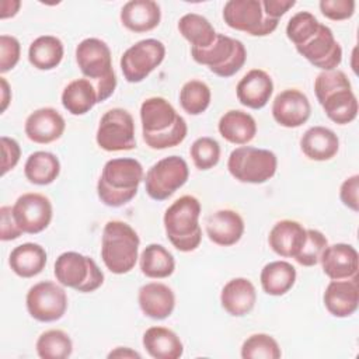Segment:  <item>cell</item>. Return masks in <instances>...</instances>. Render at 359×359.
Masks as SVG:
<instances>
[{"mask_svg": "<svg viewBox=\"0 0 359 359\" xmlns=\"http://www.w3.org/2000/svg\"><path fill=\"white\" fill-rule=\"evenodd\" d=\"M98 104L95 86L88 79H76L62 91V105L72 115H84Z\"/></svg>", "mask_w": 359, "mask_h": 359, "instance_id": "4dcf8cb0", "label": "cell"}, {"mask_svg": "<svg viewBox=\"0 0 359 359\" xmlns=\"http://www.w3.org/2000/svg\"><path fill=\"white\" fill-rule=\"evenodd\" d=\"M13 217L22 233L38 234L52 222L53 208L48 196L38 192H27L13 205Z\"/></svg>", "mask_w": 359, "mask_h": 359, "instance_id": "9a60e30c", "label": "cell"}, {"mask_svg": "<svg viewBox=\"0 0 359 359\" xmlns=\"http://www.w3.org/2000/svg\"><path fill=\"white\" fill-rule=\"evenodd\" d=\"M273 93L272 77L262 69H251L247 72L236 87L237 100L247 108H264Z\"/></svg>", "mask_w": 359, "mask_h": 359, "instance_id": "ffe728a7", "label": "cell"}, {"mask_svg": "<svg viewBox=\"0 0 359 359\" xmlns=\"http://www.w3.org/2000/svg\"><path fill=\"white\" fill-rule=\"evenodd\" d=\"M48 255L42 245L36 243H24L13 248L8 257L11 271L20 278H34L39 275L46 265Z\"/></svg>", "mask_w": 359, "mask_h": 359, "instance_id": "f546056e", "label": "cell"}, {"mask_svg": "<svg viewBox=\"0 0 359 359\" xmlns=\"http://www.w3.org/2000/svg\"><path fill=\"white\" fill-rule=\"evenodd\" d=\"M143 180V165L136 158H111L102 167L97 182V195L105 206L119 208L136 196Z\"/></svg>", "mask_w": 359, "mask_h": 359, "instance_id": "7a4b0ae2", "label": "cell"}, {"mask_svg": "<svg viewBox=\"0 0 359 359\" xmlns=\"http://www.w3.org/2000/svg\"><path fill=\"white\" fill-rule=\"evenodd\" d=\"M165 57V46L161 41L147 38L129 46L121 56V70L128 83L143 81Z\"/></svg>", "mask_w": 359, "mask_h": 359, "instance_id": "4fadbf2b", "label": "cell"}, {"mask_svg": "<svg viewBox=\"0 0 359 359\" xmlns=\"http://www.w3.org/2000/svg\"><path fill=\"white\" fill-rule=\"evenodd\" d=\"M201 209V202L192 195L180 196L165 209L163 223L167 238L181 252L196 250L202 241Z\"/></svg>", "mask_w": 359, "mask_h": 359, "instance_id": "277c9868", "label": "cell"}, {"mask_svg": "<svg viewBox=\"0 0 359 359\" xmlns=\"http://www.w3.org/2000/svg\"><path fill=\"white\" fill-rule=\"evenodd\" d=\"M300 149L310 160L327 161L337 156L339 150V139L330 128L311 126L303 133Z\"/></svg>", "mask_w": 359, "mask_h": 359, "instance_id": "4316f807", "label": "cell"}, {"mask_svg": "<svg viewBox=\"0 0 359 359\" xmlns=\"http://www.w3.org/2000/svg\"><path fill=\"white\" fill-rule=\"evenodd\" d=\"M280 356V346L269 334H252L241 345L243 359H279Z\"/></svg>", "mask_w": 359, "mask_h": 359, "instance_id": "f35d334b", "label": "cell"}, {"mask_svg": "<svg viewBox=\"0 0 359 359\" xmlns=\"http://www.w3.org/2000/svg\"><path fill=\"white\" fill-rule=\"evenodd\" d=\"M296 50L323 72L335 70L342 60V48L331 28L324 24H320L317 32L307 42L297 46Z\"/></svg>", "mask_w": 359, "mask_h": 359, "instance_id": "2e32d148", "label": "cell"}, {"mask_svg": "<svg viewBox=\"0 0 359 359\" xmlns=\"http://www.w3.org/2000/svg\"><path fill=\"white\" fill-rule=\"evenodd\" d=\"M212 93L209 86L201 80H189L180 90L181 108L189 115H201L210 105Z\"/></svg>", "mask_w": 359, "mask_h": 359, "instance_id": "74e56055", "label": "cell"}, {"mask_svg": "<svg viewBox=\"0 0 359 359\" xmlns=\"http://www.w3.org/2000/svg\"><path fill=\"white\" fill-rule=\"evenodd\" d=\"M21 56V45L13 35H0V73L14 69Z\"/></svg>", "mask_w": 359, "mask_h": 359, "instance_id": "7bdbcfd3", "label": "cell"}, {"mask_svg": "<svg viewBox=\"0 0 359 359\" xmlns=\"http://www.w3.org/2000/svg\"><path fill=\"white\" fill-rule=\"evenodd\" d=\"M358 191H359V175L358 174H353V175L348 177L339 188L341 202L353 212L359 210Z\"/></svg>", "mask_w": 359, "mask_h": 359, "instance_id": "7dc6e473", "label": "cell"}, {"mask_svg": "<svg viewBox=\"0 0 359 359\" xmlns=\"http://www.w3.org/2000/svg\"><path fill=\"white\" fill-rule=\"evenodd\" d=\"M323 302L334 317L345 318L352 316L359 304L358 278L331 280L324 290Z\"/></svg>", "mask_w": 359, "mask_h": 359, "instance_id": "44dd1931", "label": "cell"}, {"mask_svg": "<svg viewBox=\"0 0 359 359\" xmlns=\"http://www.w3.org/2000/svg\"><path fill=\"white\" fill-rule=\"evenodd\" d=\"M189 177L187 161L180 156H168L154 163L146 172L144 189L154 201L168 199Z\"/></svg>", "mask_w": 359, "mask_h": 359, "instance_id": "8fae6325", "label": "cell"}, {"mask_svg": "<svg viewBox=\"0 0 359 359\" xmlns=\"http://www.w3.org/2000/svg\"><path fill=\"white\" fill-rule=\"evenodd\" d=\"M244 220L238 212L220 209L206 220V234L209 240L222 247H230L240 241L244 234Z\"/></svg>", "mask_w": 359, "mask_h": 359, "instance_id": "7402d4cb", "label": "cell"}, {"mask_svg": "<svg viewBox=\"0 0 359 359\" xmlns=\"http://www.w3.org/2000/svg\"><path fill=\"white\" fill-rule=\"evenodd\" d=\"M192 59L223 79L234 76L247 60V50L241 41L216 34L213 43L205 49L191 48Z\"/></svg>", "mask_w": 359, "mask_h": 359, "instance_id": "52a82bcc", "label": "cell"}, {"mask_svg": "<svg viewBox=\"0 0 359 359\" xmlns=\"http://www.w3.org/2000/svg\"><path fill=\"white\" fill-rule=\"evenodd\" d=\"M306 241V229L296 220H279L269 231L271 250L283 258H296Z\"/></svg>", "mask_w": 359, "mask_h": 359, "instance_id": "cb8c5ba5", "label": "cell"}, {"mask_svg": "<svg viewBox=\"0 0 359 359\" xmlns=\"http://www.w3.org/2000/svg\"><path fill=\"white\" fill-rule=\"evenodd\" d=\"M220 136L233 144H247L257 135V122L248 112L230 109L224 112L217 123Z\"/></svg>", "mask_w": 359, "mask_h": 359, "instance_id": "83f0119b", "label": "cell"}, {"mask_svg": "<svg viewBox=\"0 0 359 359\" xmlns=\"http://www.w3.org/2000/svg\"><path fill=\"white\" fill-rule=\"evenodd\" d=\"M178 31L192 45L191 48L196 49L210 46L217 34L209 20L196 13L182 15L178 21Z\"/></svg>", "mask_w": 359, "mask_h": 359, "instance_id": "d590c367", "label": "cell"}, {"mask_svg": "<svg viewBox=\"0 0 359 359\" xmlns=\"http://www.w3.org/2000/svg\"><path fill=\"white\" fill-rule=\"evenodd\" d=\"M137 302L142 313L153 320L170 317L175 309V294L172 289L160 282L143 285L137 293Z\"/></svg>", "mask_w": 359, "mask_h": 359, "instance_id": "603a6c76", "label": "cell"}, {"mask_svg": "<svg viewBox=\"0 0 359 359\" xmlns=\"http://www.w3.org/2000/svg\"><path fill=\"white\" fill-rule=\"evenodd\" d=\"M320 264L323 266V272L331 280L352 279L358 275V251L353 245L345 243L327 245L321 254Z\"/></svg>", "mask_w": 359, "mask_h": 359, "instance_id": "d6986e66", "label": "cell"}, {"mask_svg": "<svg viewBox=\"0 0 359 359\" xmlns=\"http://www.w3.org/2000/svg\"><path fill=\"white\" fill-rule=\"evenodd\" d=\"M25 304L34 320L52 323L65 316L67 310V294L60 285L52 280H42L29 287Z\"/></svg>", "mask_w": 359, "mask_h": 359, "instance_id": "5bb4252c", "label": "cell"}, {"mask_svg": "<svg viewBox=\"0 0 359 359\" xmlns=\"http://www.w3.org/2000/svg\"><path fill=\"white\" fill-rule=\"evenodd\" d=\"M318 6L321 14L328 20L342 21L353 15L356 3L353 0H321Z\"/></svg>", "mask_w": 359, "mask_h": 359, "instance_id": "ee69618b", "label": "cell"}, {"mask_svg": "<svg viewBox=\"0 0 359 359\" xmlns=\"http://www.w3.org/2000/svg\"><path fill=\"white\" fill-rule=\"evenodd\" d=\"M296 268L287 261H272L261 271L262 290L269 296L286 294L296 282Z\"/></svg>", "mask_w": 359, "mask_h": 359, "instance_id": "1f68e13d", "label": "cell"}, {"mask_svg": "<svg viewBox=\"0 0 359 359\" xmlns=\"http://www.w3.org/2000/svg\"><path fill=\"white\" fill-rule=\"evenodd\" d=\"M22 236V231L17 226L13 217L11 206H1L0 208V240L1 241H11Z\"/></svg>", "mask_w": 359, "mask_h": 359, "instance_id": "bcb514c9", "label": "cell"}, {"mask_svg": "<svg viewBox=\"0 0 359 359\" xmlns=\"http://www.w3.org/2000/svg\"><path fill=\"white\" fill-rule=\"evenodd\" d=\"M108 358H140V353L128 346H118L108 353Z\"/></svg>", "mask_w": 359, "mask_h": 359, "instance_id": "816d5d0a", "label": "cell"}, {"mask_svg": "<svg viewBox=\"0 0 359 359\" xmlns=\"http://www.w3.org/2000/svg\"><path fill=\"white\" fill-rule=\"evenodd\" d=\"M1 175H6L10 170H13L21 157V147L18 142L13 137L1 136Z\"/></svg>", "mask_w": 359, "mask_h": 359, "instance_id": "f6af8a7d", "label": "cell"}, {"mask_svg": "<svg viewBox=\"0 0 359 359\" xmlns=\"http://www.w3.org/2000/svg\"><path fill=\"white\" fill-rule=\"evenodd\" d=\"M24 174L31 184L49 185L60 174V161L50 151H34L25 161Z\"/></svg>", "mask_w": 359, "mask_h": 359, "instance_id": "836d02e7", "label": "cell"}, {"mask_svg": "<svg viewBox=\"0 0 359 359\" xmlns=\"http://www.w3.org/2000/svg\"><path fill=\"white\" fill-rule=\"evenodd\" d=\"M97 144L105 151H126L136 147L135 121L123 108L108 109L100 119Z\"/></svg>", "mask_w": 359, "mask_h": 359, "instance_id": "7c38bea8", "label": "cell"}, {"mask_svg": "<svg viewBox=\"0 0 359 359\" xmlns=\"http://www.w3.org/2000/svg\"><path fill=\"white\" fill-rule=\"evenodd\" d=\"M189 154L194 165L201 171H206L217 165L220 160V144L213 137L202 136L191 144Z\"/></svg>", "mask_w": 359, "mask_h": 359, "instance_id": "ab89813d", "label": "cell"}, {"mask_svg": "<svg viewBox=\"0 0 359 359\" xmlns=\"http://www.w3.org/2000/svg\"><path fill=\"white\" fill-rule=\"evenodd\" d=\"M261 3L265 14L273 20H279L296 4L294 0H264Z\"/></svg>", "mask_w": 359, "mask_h": 359, "instance_id": "c3c4849f", "label": "cell"}, {"mask_svg": "<svg viewBox=\"0 0 359 359\" xmlns=\"http://www.w3.org/2000/svg\"><path fill=\"white\" fill-rule=\"evenodd\" d=\"M255 302V286L247 278L230 279L220 292V304L233 317H243L251 313Z\"/></svg>", "mask_w": 359, "mask_h": 359, "instance_id": "d4e9b609", "label": "cell"}, {"mask_svg": "<svg viewBox=\"0 0 359 359\" xmlns=\"http://www.w3.org/2000/svg\"><path fill=\"white\" fill-rule=\"evenodd\" d=\"M122 25L136 34L154 29L161 21V8L153 0H130L121 8Z\"/></svg>", "mask_w": 359, "mask_h": 359, "instance_id": "484cf974", "label": "cell"}, {"mask_svg": "<svg viewBox=\"0 0 359 359\" xmlns=\"http://www.w3.org/2000/svg\"><path fill=\"white\" fill-rule=\"evenodd\" d=\"M278 167V158L268 149L252 146L236 147L227 160V170L233 178L245 184H264L271 180Z\"/></svg>", "mask_w": 359, "mask_h": 359, "instance_id": "9c48e42d", "label": "cell"}, {"mask_svg": "<svg viewBox=\"0 0 359 359\" xmlns=\"http://www.w3.org/2000/svg\"><path fill=\"white\" fill-rule=\"evenodd\" d=\"M0 84H1V108H0V111L4 112L11 101V90H10L7 80L3 76L0 77Z\"/></svg>", "mask_w": 359, "mask_h": 359, "instance_id": "f907efd6", "label": "cell"}, {"mask_svg": "<svg viewBox=\"0 0 359 359\" xmlns=\"http://www.w3.org/2000/svg\"><path fill=\"white\" fill-rule=\"evenodd\" d=\"M224 22L251 36H266L272 34L279 20L268 17L259 0H229L223 7Z\"/></svg>", "mask_w": 359, "mask_h": 359, "instance_id": "30bf717a", "label": "cell"}, {"mask_svg": "<svg viewBox=\"0 0 359 359\" xmlns=\"http://www.w3.org/2000/svg\"><path fill=\"white\" fill-rule=\"evenodd\" d=\"M311 115V105L304 93L297 88L280 91L272 102V116L283 128H299Z\"/></svg>", "mask_w": 359, "mask_h": 359, "instance_id": "e0dca14e", "label": "cell"}, {"mask_svg": "<svg viewBox=\"0 0 359 359\" xmlns=\"http://www.w3.org/2000/svg\"><path fill=\"white\" fill-rule=\"evenodd\" d=\"M140 238L135 229L122 220L105 223L101 238V259L115 275L130 272L139 258Z\"/></svg>", "mask_w": 359, "mask_h": 359, "instance_id": "5b68a950", "label": "cell"}, {"mask_svg": "<svg viewBox=\"0 0 359 359\" xmlns=\"http://www.w3.org/2000/svg\"><path fill=\"white\" fill-rule=\"evenodd\" d=\"M140 122L143 140L154 150L175 147L188 133L185 119L163 97H150L142 102Z\"/></svg>", "mask_w": 359, "mask_h": 359, "instance_id": "6da1fadb", "label": "cell"}, {"mask_svg": "<svg viewBox=\"0 0 359 359\" xmlns=\"http://www.w3.org/2000/svg\"><path fill=\"white\" fill-rule=\"evenodd\" d=\"M320 24L321 22L310 11H299L287 21L286 36L297 48L317 32Z\"/></svg>", "mask_w": 359, "mask_h": 359, "instance_id": "60d3db41", "label": "cell"}, {"mask_svg": "<svg viewBox=\"0 0 359 359\" xmlns=\"http://www.w3.org/2000/svg\"><path fill=\"white\" fill-rule=\"evenodd\" d=\"M140 271L144 276L151 279H164L172 275L175 269V259L172 254L161 244H149L139 257Z\"/></svg>", "mask_w": 359, "mask_h": 359, "instance_id": "e575fe53", "label": "cell"}, {"mask_svg": "<svg viewBox=\"0 0 359 359\" xmlns=\"http://www.w3.org/2000/svg\"><path fill=\"white\" fill-rule=\"evenodd\" d=\"M65 129V118L52 107L35 109L27 116L24 125L27 137L38 144H48L60 139Z\"/></svg>", "mask_w": 359, "mask_h": 359, "instance_id": "ac0fdd59", "label": "cell"}, {"mask_svg": "<svg viewBox=\"0 0 359 359\" xmlns=\"http://www.w3.org/2000/svg\"><path fill=\"white\" fill-rule=\"evenodd\" d=\"M327 245L328 240L320 230L306 229V241L294 259L303 266H314L320 262L321 254Z\"/></svg>", "mask_w": 359, "mask_h": 359, "instance_id": "b9f144b4", "label": "cell"}, {"mask_svg": "<svg viewBox=\"0 0 359 359\" xmlns=\"http://www.w3.org/2000/svg\"><path fill=\"white\" fill-rule=\"evenodd\" d=\"M20 6H21V1H18V0H3V1H1L0 18L4 20V18L14 17V15L18 13Z\"/></svg>", "mask_w": 359, "mask_h": 359, "instance_id": "681fc988", "label": "cell"}, {"mask_svg": "<svg viewBox=\"0 0 359 359\" xmlns=\"http://www.w3.org/2000/svg\"><path fill=\"white\" fill-rule=\"evenodd\" d=\"M63 42L53 35H41L28 48V60L38 70H52L63 59Z\"/></svg>", "mask_w": 359, "mask_h": 359, "instance_id": "d6a6232c", "label": "cell"}, {"mask_svg": "<svg viewBox=\"0 0 359 359\" xmlns=\"http://www.w3.org/2000/svg\"><path fill=\"white\" fill-rule=\"evenodd\" d=\"M314 93L325 115L334 123L348 125L356 119L358 98L344 72H321L314 80Z\"/></svg>", "mask_w": 359, "mask_h": 359, "instance_id": "3957f363", "label": "cell"}, {"mask_svg": "<svg viewBox=\"0 0 359 359\" xmlns=\"http://www.w3.org/2000/svg\"><path fill=\"white\" fill-rule=\"evenodd\" d=\"M76 62L86 79L93 81L98 102L109 98L116 88L109 46L98 38H86L76 48Z\"/></svg>", "mask_w": 359, "mask_h": 359, "instance_id": "8992f818", "label": "cell"}, {"mask_svg": "<svg viewBox=\"0 0 359 359\" xmlns=\"http://www.w3.org/2000/svg\"><path fill=\"white\" fill-rule=\"evenodd\" d=\"M53 273L62 286L81 293L94 292L104 283V272L97 262L76 251L60 254L55 261Z\"/></svg>", "mask_w": 359, "mask_h": 359, "instance_id": "ba28073f", "label": "cell"}, {"mask_svg": "<svg viewBox=\"0 0 359 359\" xmlns=\"http://www.w3.org/2000/svg\"><path fill=\"white\" fill-rule=\"evenodd\" d=\"M143 346L154 359H178L184 353V345L180 337L167 327L154 325L144 331Z\"/></svg>", "mask_w": 359, "mask_h": 359, "instance_id": "f1b7e54d", "label": "cell"}, {"mask_svg": "<svg viewBox=\"0 0 359 359\" xmlns=\"http://www.w3.org/2000/svg\"><path fill=\"white\" fill-rule=\"evenodd\" d=\"M35 348L42 359H66L73 352V342L65 331L48 330L38 337Z\"/></svg>", "mask_w": 359, "mask_h": 359, "instance_id": "8d00e7d4", "label": "cell"}]
</instances>
